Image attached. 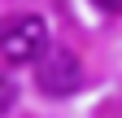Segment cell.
Returning a JSON list of instances; mask_svg holds the SVG:
<instances>
[{"label":"cell","instance_id":"277c9868","mask_svg":"<svg viewBox=\"0 0 122 118\" xmlns=\"http://www.w3.org/2000/svg\"><path fill=\"white\" fill-rule=\"evenodd\" d=\"M100 13H122V0H92Z\"/></svg>","mask_w":122,"mask_h":118},{"label":"cell","instance_id":"6da1fadb","mask_svg":"<svg viewBox=\"0 0 122 118\" xmlns=\"http://www.w3.org/2000/svg\"><path fill=\"white\" fill-rule=\"evenodd\" d=\"M35 83L44 96H74L83 87V61L74 57L70 48H61V44H48L39 57H35Z\"/></svg>","mask_w":122,"mask_h":118},{"label":"cell","instance_id":"3957f363","mask_svg":"<svg viewBox=\"0 0 122 118\" xmlns=\"http://www.w3.org/2000/svg\"><path fill=\"white\" fill-rule=\"evenodd\" d=\"M13 105H18V83H13V75L0 66V118H5Z\"/></svg>","mask_w":122,"mask_h":118},{"label":"cell","instance_id":"7a4b0ae2","mask_svg":"<svg viewBox=\"0 0 122 118\" xmlns=\"http://www.w3.org/2000/svg\"><path fill=\"white\" fill-rule=\"evenodd\" d=\"M44 48H48V26L39 13H22L9 26H0V57L9 66H30Z\"/></svg>","mask_w":122,"mask_h":118}]
</instances>
